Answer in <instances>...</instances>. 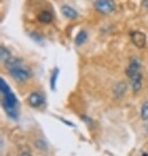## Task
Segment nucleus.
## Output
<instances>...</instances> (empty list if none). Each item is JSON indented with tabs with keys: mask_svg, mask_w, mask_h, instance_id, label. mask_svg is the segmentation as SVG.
<instances>
[{
	"mask_svg": "<svg viewBox=\"0 0 148 156\" xmlns=\"http://www.w3.org/2000/svg\"><path fill=\"white\" fill-rule=\"evenodd\" d=\"M130 80H131V86H132L133 91L138 92L141 89V86H143V75H141V73L137 72L133 75H131Z\"/></svg>",
	"mask_w": 148,
	"mask_h": 156,
	"instance_id": "obj_6",
	"label": "nucleus"
},
{
	"mask_svg": "<svg viewBox=\"0 0 148 156\" xmlns=\"http://www.w3.org/2000/svg\"><path fill=\"white\" fill-rule=\"evenodd\" d=\"M147 130H148V128H147Z\"/></svg>",
	"mask_w": 148,
	"mask_h": 156,
	"instance_id": "obj_17",
	"label": "nucleus"
},
{
	"mask_svg": "<svg viewBox=\"0 0 148 156\" xmlns=\"http://www.w3.org/2000/svg\"><path fill=\"white\" fill-rule=\"evenodd\" d=\"M95 8L101 14H111L115 9L113 0H95Z\"/></svg>",
	"mask_w": 148,
	"mask_h": 156,
	"instance_id": "obj_3",
	"label": "nucleus"
},
{
	"mask_svg": "<svg viewBox=\"0 0 148 156\" xmlns=\"http://www.w3.org/2000/svg\"><path fill=\"white\" fill-rule=\"evenodd\" d=\"M18 156H32V155H31L30 152H27V151H24V152L19 153V155H18Z\"/></svg>",
	"mask_w": 148,
	"mask_h": 156,
	"instance_id": "obj_14",
	"label": "nucleus"
},
{
	"mask_svg": "<svg viewBox=\"0 0 148 156\" xmlns=\"http://www.w3.org/2000/svg\"><path fill=\"white\" fill-rule=\"evenodd\" d=\"M5 65H6V69H8L10 76L17 82H24L32 76L31 69L24 64V62L21 58L12 57L9 61L5 63Z\"/></svg>",
	"mask_w": 148,
	"mask_h": 156,
	"instance_id": "obj_2",
	"label": "nucleus"
},
{
	"mask_svg": "<svg viewBox=\"0 0 148 156\" xmlns=\"http://www.w3.org/2000/svg\"><path fill=\"white\" fill-rule=\"evenodd\" d=\"M140 116L144 121H148V100L145 101L144 105L141 106V111H140Z\"/></svg>",
	"mask_w": 148,
	"mask_h": 156,
	"instance_id": "obj_12",
	"label": "nucleus"
},
{
	"mask_svg": "<svg viewBox=\"0 0 148 156\" xmlns=\"http://www.w3.org/2000/svg\"><path fill=\"white\" fill-rule=\"evenodd\" d=\"M58 75H59V69L55 67V69H52L51 75H50V88H51V90H56V83Z\"/></svg>",
	"mask_w": 148,
	"mask_h": 156,
	"instance_id": "obj_9",
	"label": "nucleus"
},
{
	"mask_svg": "<svg viewBox=\"0 0 148 156\" xmlns=\"http://www.w3.org/2000/svg\"><path fill=\"white\" fill-rule=\"evenodd\" d=\"M144 156H148V154H146V153H145V154H144Z\"/></svg>",
	"mask_w": 148,
	"mask_h": 156,
	"instance_id": "obj_16",
	"label": "nucleus"
},
{
	"mask_svg": "<svg viewBox=\"0 0 148 156\" xmlns=\"http://www.w3.org/2000/svg\"><path fill=\"white\" fill-rule=\"evenodd\" d=\"M62 13L66 18H70V20H75L79 16L78 12L72 8V7H70V6H67V5L62 6Z\"/></svg>",
	"mask_w": 148,
	"mask_h": 156,
	"instance_id": "obj_8",
	"label": "nucleus"
},
{
	"mask_svg": "<svg viewBox=\"0 0 148 156\" xmlns=\"http://www.w3.org/2000/svg\"><path fill=\"white\" fill-rule=\"evenodd\" d=\"M38 20H39L40 22L42 23H46V24H48L52 21V15L49 12H42V13H40L38 15Z\"/></svg>",
	"mask_w": 148,
	"mask_h": 156,
	"instance_id": "obj_11",
	"label": "nucleus"
},
{
	"mask_svg": "<svg viewBox=\"0 0 148 156\" xmlns=\"http://www.w3.org/2000/svg\"><path fill=\"white\" fill-rule=\"evenodd\" d=\"M131 40L136 47L138 48H144L146 46V35L145 33L140 32V31H135L131 33Z\"/></svg>",
	"mask_w": 148,
	"mask_h": 156,
	"instance_id": "obj_5",
	"label": "nucleus"
},
{
	"mask_svg": "<svg viewBox=\"0 0 148 156\" xmlns=\"http://www.w3.org/2000/svg\"><path fill=\"white\" fill-rule=\"evenodd\" d=\"M143 6L148 9V0H143Z\"/></svg>",
	"mask_w": 148,
	"mask_h": 156,
	"instance_id": "obj_15",
	"label": "nucleus"
},
{
	"mask_svg": "<svg viewBox=\"0 0 148 156\" xmlns=\"http://www.w3.org/2000/svg\"><path fill=\"white\" fill-rule=\"evenodd\" d=\"M88 39V34L86 31H80L78 33V35H76V38H75V44L76 46H81V44H83L86 41H87Z\"/></svg>",
	"mask_w": 148,
	"mask_h": 156,
	"instance_id": "obj_10",
	"label": "nucleus"
},
{
	"mask_svg": "<svg viewBox=\"0 0 148 156\" xmlns=\"http://www.w3.org/2000/svg\"><path fill=\"white\" fill-rule=\"evenodd\" d=\"M0 50H1V59H2L5 63L12 58V55H10V52H9V50L7 48H5L4 46H1Z\"/></svg>",
	"mask_w": 148,
	"mask_h": 156,
	"instance_id": "obj_13",
	"label": "nucleus"
},
{
	"mask_svg": "<svg viewBox=\"0 0 148 156\" xmlns=\"http://www.w3.org/2000/svg\"><path fill=\"white\" fill-rule=\"evenodd\" d=\"M27 103L30 105L31 107H33V108H39L41 107L42 105H44V96L41 95L40 92H32L30 96H29V98H27Z\"/></svg>",
	"mask_w": 148,
	"mask_h": 156,
	"instance_id": "obj_4",
	"label": "nucleus"
},
{
	"mask_svg": "<svg viewBox=\"0 0 148 156\" xmlns=\"http://www.w3.org/2000/svg\"><path fill=\"white\" fill-rule=\"evenodd\" d=\"M137 72H140V62L137 58H133L126 69V75L130 78L131 75H133Z\"/></svg>",
	"mask_w": 148,
	"mask_h": 156,
	"instance_id": "obj_7",
	"label": "nucleus"
},
{
	"mask_svg": "<svg viewBox=\"0 0 148 156\" xmlns=\"http://www.w3.org/2000/svg\"><path fill=\"white\" fill-rule=\"evenodd\" d=\"M0 90H1V95H2V108L5 109L6 114L8 115L10 119L16 120L18 116V100L16 95L14 94L10 87L6 83L4 79H0Z\"/></svg>",
	"mask_w": 148,
	"mask_h": 156,
	"instance_id": "obj_1",
	"label": "nucleus"
}]
</instances>
